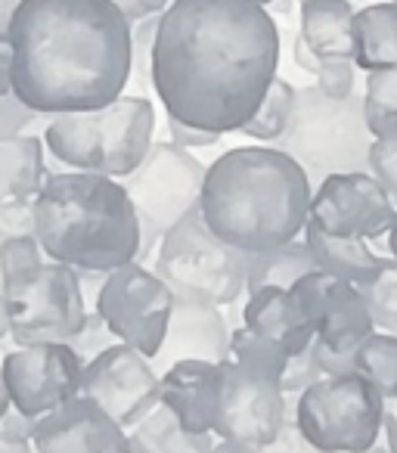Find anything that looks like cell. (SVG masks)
<instances>
[{
	"label": "cell",
	"instance_id": "1",
	"mask_svg": "<svg viewBox=\"0 0 397 453\" xmlns=\"http://www.w3.org/2000/svg\"><path fill=\"white\" fill-rule=\"evenodd\" d=\"M279 69V28L255 0H171L158 16L152 90L168 119L240 134Z\"/></svg>",
	"mask_w": 397,
	"mask_h": 453
},
{
	"label": "cell",
	"instance_id": "2",
	"mask_svg": "<svg viewBox=\"0 0 397 453\" xmlns=\"http://www.w3.org/2000/svg\"><path fill=\"white\" fill-rule=\"evenodd\" d=\"M7 35L13 94L34 115L103 109L131 84V22L112 0H22Z\"/></svg>",
	"mask_w": 397,
	"mask_h": 453
},
{
	"label": "cell",
	"instance_id": "3",
	"mask_svg": "<svg viewBox=\"0 0 397 453\" xmlns=\"http://www.w3.org/2000/svg\"><path fill=\"white\" fill-rule=\"evenodd\" d=\"M314 183L277 146H236L205 168L199 211L211 234L240 252H267L298 240Z\"/></svg>",
	"mask_w": 397,
	"mask_h": 453
},
{
	"label": "cell",
	"instance_id": "4",
	"mask_svg": "<svg viewBox=\"0 0 397 453\" xmlns=\"http://www.w3.org/2000/svg\"><path fill=\"white\" fill-rule=\"evenodd\" d=\"M34 236L50 261L106 273L140 261V220L125 183L90 171L47 174L34 196Z\"/></svg>",
	"mask_w": 397,
	"mask_h": 453
},
{
	"label": "cell",
	"instance_id": "5",
	"mask_svg": "<svg viewBox=\"0 0 397 453\" xmlns=\"http://www.w3.org/2000/svg\"><path fill=\"white\" fill-rule=\"evenodd\" d=\"M156 134V109L146 96L112 100L90 112L50 115L44 146L69 171H90L106 177H127L146 158Z\"/></svg>",
	"mask_w": 397,
	"mask_h": 453
},
{
	"label": "cell",
	"instance_id": "6",
	"mask_svg": "<svg viewBox=\"0 0 397 453\" xmlns=\"http://www.w3.org/2000/svg\"><path fill=\"white\" fill-rule=\"evenodd\" d=\"M370 143L372 134L366 127L363 94L354 90L341 100H332L310 84L295 90L289 125L271 146L295 158L317 187L329 174L370 171Z\"/></svg>",
	"mask_w": 397,
	"mask_h": 453
},
{
	"label": "cell",
	"instance_id": "7",
	"mask_svg": "<svg viewBox=\"0 0 397 453\" xmlns=\"http://www.w3.org/2000/svg\"><path fill=\"white\" fill-rule=\"evenodd\" d=\"M156 249L152 271L174 296L205 298L218 308H227L246 292V252L218 240L199 205L183 214Z\"/></svg>",
	"mask_w": 397,
	"mask_h": 453
},
{
	"label": "cell",
	"instance_id": "8",
	"mask_svg": "<svg viewBox=\"0 0 397 453\" xmlns=\"http://www.w3.org/2000/svg\"><path fill=\"white\" fill-rule=\"evenodd\" d=\"M385 395L360 372L323 376L292 397V416L320 453H360L378 438Z\"/></svg>",
	"mask_w": 397,
	"mask_h": 453
},
{
	"label": "cell",
	"instance_id": "9",
	"mask_svg": "<svg viewBox=\"0 0 397 453\" xmlns=\"http://www.w3.org/2000/svg\"><path fill=\"white\" fill-rule=\"evenodd\" d=\"M0 296L7 302L10 342L16 348L72 342L90 311L81 273L50 258L0 280Z\"/></svg>",
	"mask_w": 397,
	"mask_h": 453
},
{
	"label": "cell",
	"instance_id": "10",
	"mask_svg": "<svg viewBox=\"0 0 397 453\" xmlns=\"http://www.w3.org/2000/svg\"><path fill=\"white\" fill-rule=\"evenodd\" d=\"M140 220V258L158 246L171 226L199 205L205 183V165L183 146L158 140L149 146L146 158L121 177Z\"/></svg>",
	"mask_w": 397,
	"mask_h": 453
},
{
	"label": "cell",
	"instance_id": "11",
	"mask_svg": "<svg viewBox=\"0 0 397 453\" xmlns=\"http://www.w3.org/2000/svg\"><path fill=\"white\" fill-rule=\"evenodd\" d=\"M289 292L314 326V354L323 376L354 372V351L376 329L360 286L310 271L295 280Z\"/></svg>",
	"mask_w": 397,
	"mask_h": 453
},
{
	"label": "cell",
	"instance_id": "12",
	"mask_svg": "<svg viewBox=\"0 0 397 453\" xmlns=\"http://www.w3.org/2000/svg\"><path fill=\"white\" fill-rule=\"evenodd\" d=\"M171 308H174L171 286L140 261L106 273L94 302V311L106 320L115 339L137 348L149 360L158 354L168 333Z\"/></svg>",
	"mask_w": 397,
	"mask_h": 453
},
{
	"label": "cell",
	"instance_id": "13",
	"mask_svg": "<svg viewBox=\"0 0 397 453\" xmlns=\"http://www.w3.org/2000/svg\"><path fill=\"white\" fill-rule=\"evenodd\" d=\"M0 372L10 407L28 419H38L81 395L84 360L69 342H47L7 351L0 357Z\"/></svg>",
	"mask_w": 397,
	"mask_h": 453
},
{
	"label": "cell",
	"instance_id": "14",
	"mask_svg": "<svg viewBox=\"0 0 397 453\" xmlns=\"http://www.w3.org/2000/svg\"><path fill=\"white\" fill-rule=\"evenodd\" d=\"M81 395L100 403L118 426L134 428L162 403V376L137 348L115 342L84 364Z\"/></svg>",
	"mask_w": 397,
	"mask_h": 453
},
{
	"label": "cell",
	"instance_id": "15",
	"mask_svg": "<svg viewBox=\"0 0 397 453\" xmlns=\"http://www.w3.org/2000/svg\"><path fill=\"white\" fill-rule=\"evenodd\" d=\"M394 211V199L370 171H347L317 183L310 193L308 220L332 236L376 242L388 236Z\"/></svg>",
	"mask_w": 397,
	"mask_h": 453
},
{
	"label": "cell",
	"instance_id": "16",
	"mask_svg": "<svg viewBox=\"0 0 397 453\" xmlns=\"http://www.w3.org/2000/svg\"><path fill=\"white\" fill-rule=\"evenodd\" d=\"M289 395L279 391L273 379L224 360L221 401H218L215 434L221 441H240L255 450L267 447L289 416Z\"/></svg>",
	"mask_w": 397,
	"mask_h": 453
},
{
	"label": "cell",
	"instance_id": "17",
	"mask_svg": "<svg viewBox=\"0 0 397 453\" xmlns=\"http://www.w3.org/2000/svg\"><path fill=\"white\" fill-rule=\"evenodd\" d=\"M32 447L34 453H131L127 428L84 395L38 416Z\"/></svg>",
	"mask_w": 397,
	"mask_h": 453
},
{
	"label": "cell",
	"instance_id": "18",
	"mask_svg": "<svg viewBox=\"0 0 397 453\" xmlns=\"http://www.w3.org/2000/svg\"><path fill=\"white\" fill-rule=\"evenodd\" d=\"M230 333H233V326L218 304L193 296H174L168 333H164L158 354L152 357V366L162 372L177 360L224 364L230 357Z\"/></svg>",
	"mask_w": 397,
	"mask_h": 453
},
{
	"label": "cell",
	"instance_id": "19",
	"mask_svg": "<svg viewBox=\"0 0 397 453\" xmlns=\"http://www.w3.org/2000/svg\"><path fill=\"white\" fill-rule=\"evenodd\" d=\"M158 376H162V403L174 413V419L193 434H215L224 364L177 360Z\"/></svg>",
	"mask_w": 397,
	"mask_h": 453
},
{
	"label": "cell",
	"instance_id": "20",
	"mask_svg": "<svg viewBox=\"0 0 397 453\" xmlns=\"http://www.w3.org/2000/svg\"><path fill=\"white\" fill-rule=\"evenodd\" d=\"M242 326L286 348L289 354L302 351L314 342V326L302 314L292 292L283 286H261V289L248 292V302L242 308Z\"/></svg>",
	"mask_w": 397,
	"mask_h": 453
},
{
	"label": "cell",
	"instance_id": "21",
	"mask_svg": "<svg viewBox=\"0 0 397 453\" xmlns=\"http://www.w3.org/2000/svg\"><path fill=\"white\" fill-rule=\"evenodd\" d=\"M302 240L308 246L310 258H314V267L329 277H339V280H347V283L360 286L363 289L366 283L382 273L385 261L382 255H376L370 249V242L363 240H347V236H332L320 226H314L308 220L302 230Z\"/></svg>",
	"mask_w": 397,
	"mask_h": 453
},
{
	"label": "cell",
	"instance_id": "22",
	"mask_svg": "<svg viewBox=\"0 0 397 453\" xmlns=\"http://www.w3.org/2000/svg\"><path fill=\"white\" fill-rule=\"evenodd\" d=\"M351 0H302L298 35L317 53V59H354Z\"/></svg>",
	"mask_w": 397,
	"mask_h": 453
},
{
	"label": "cell",
	"instance_id": "23",
	"mask_svg": "<svg viewBox=\"0 0 397 453\" xmlns=\"http://www.w3.org/2000/svg\"><path fill=\"white\" fill-rule=\"evenodd\" d=\"M47 174L44 137L28 131L0 137V199H34Z\"/></svg>",
	"mask_w": 397,
	"mask_h": 453
},
{
	"label": "cell",
	"instance_id": "24",
	"mask_svg": "<svg viewBox=\"0 0 397 453\" xmlns=\"http://www.w3.org/2000/svg\"><path fill=\"white\" fill-rule=\"evenodd\" d=\"M354 65L363 72L397 69V4H372L354 10L351 19Z\"/></svg>",
	"mask_w": 397,
	"mask_h": 453
},
{
	"label": "cell",
	"instance_id": "25",
	"mask_svg": "<svg viewBox=\"0 0 397 453\" xmlns=\"http://www.w3.org/2000/svg\"><path fill=\"white\" fill-rule=\"evenodd\" d=\"M131 453H209L215 438L211 434H193L174 419L164 403H158L149 416L127 428Z\"/></svg>",
	"mask_w": 397,
	"mask_h": 453
},
{
	"label": "cell",
	"instance_id": "26",
	"mask_svg": "<svg viewBox=\"0 0 397 453\" xmlns=\"http://www.w3.org/2000/svg\"><path fill=\"white\" fill-rule=\"evenodd\" d=\"M317 271L304 240H292L286 246L267 249V252H246V292L261 286H283L289 289L304 273Z\"/></svg>",
	"mask_w": 397,
	"mask_h": 453
},
{
	"label": "cell",
	"instance_id": "27",
	"mask_svg": "<svg viewBox=\"0 0 397 453\" xmlns=\"http://www.w3.org/2000/svg\"><path fill=\"white\" fill-rule=\"evenodd\" d=\"M354 372L366 376L378 391L385 395V401H394L397 391V335L372 329L354 351Z\"/></svg>",
	"mask_w": 397,
	"mask_h": 453
},
{
	"label": "cell",
	"instance_id": "28",
	"mask_svg": "<svg viewBox=\"0 0 397 453\" xmlns=\"http://www.w3.org/2000/svg\"><path fill=\"white\" fill-rule=\"evenodd\" d=\"M292 106H295V88H292L286 78L277 75L271 88H267L261 106L255 109L252 119L242 125L240 134L258 140V143H277L292 119Z\"/></svg>",
	"mask_w": 397,
	"mask_h": 453
},
{
	"label": "cell",
	"instance_id": "29",
	"mask_svg": "<svg viewBox=\"0 0 397 453\" xmlns=\"http://www.w3.org/2000/svg\"><path fill=\"white\" fill-rule=\"evenodd\" d=\"M363 115L372 137L397 131V69L366 72Z\"/></svg>",
	"mask_w": 397,
	"mask_h": 453
},
{
	"label": "cell",
	"instance_id": "30",
	"mask_svg": "<svg viewBox=\"0 0 397 453\" xmlns=\"http://www.w3.org/2000/svg\"><path fill=\"white\" fill-rule=\"evenodd\" d=\"M286 357H289L286 348L261 339V335H255L252 329L240 326L230 333V357L227 360H233V364H240V366H248V370L261 372V376L273 379V382H279V372H283Z\"/></svg>",
	"mask_w": 397,
	"mask_h": 453
},
{
	"label": "cell",
	"instance_id": "31",
	"mask_svg": "<svg viewBox=\"0 0 397 453\" xmlns=\"http://www.w3.org/2000/svg\"><path fill=\"white\" fill-rule=\"evenodd\" d=\"M360 292H363L366 308H370L372 326L397 335V261H385L382 273L372 283H366Z\"/></svg>",
	"mask_w": 397,
	"mask_h": 453
},
{
	"label": "cell",
	"instance_id": "32",
	"mask_svg": "<svg viewBox=\"0 0 397 453\" xmlns=\"http://www.w3.org/2000/svg\"><path fill=\"white\" fill-rule=\"evenodd\" d=\"M158 16L131 26V81L137 88H152V47H156Z\"/></svg>",
	"mask_w": 397,
	"mask_h": 453
},
{
	"label": "cell",
	"instance_id": "33",
	"mask_svg": "<svg viewBox=\"0 0 397 453\" xmlns=\"http://www.w3.org/2000/svg\"><path fill=\"white\" fill-rule=\"evenodd\" d=\"M323 372H320V364H317V354H314V342L302 351H292L283 364V372H279V391L289 397L302 395L304 388H310L314 382H320Z\"/></svg>",
	"mask_w": 397,
	"mask_h": 453
},
{
	"label": "cell",
	"instance_id": "34",
	"mask_svg": "<svg viewBox=\"0 0 397 453\" xmlns=\"http://www.w3.org/2000/svg\"><path fill=\"white\" fill-rule=\"evenodd\" d=\"M44 249H41L38 236H4L0 240V280L16 277L26 267L44 261Z\"/></svg>",
	"mask_w": 397,
	"mask_h": 453
},
{
	"label": "cell",
	"instance_id": "35",
	"mask_svg": "<svg viewBox=\"0 0 397 453\" xmlns=\"http://www.w3.org/2000/svg\"><path fill=\"white\" fill-rule=\"evenodd\" d=\"M370 174L397 202V131L372 137L370 143Z\"/></svg>",
	"mask_w": 397,
	"mask_h": 453
},
{
	"label": "cell",
	"instance_id": "36",
	"mask_svg": "<svg viewBox=\"0 0 397 453\" xmlns=\"http://www.w3.org/2000/svg\"><path fill=\"white\" fill-rule=\"evenodd\" d=\"M115 335H112V329L106 326V320H103L100 314H96L94 308L88 311V317H84V323H81V329H78L75 335H72V342L69 345L75 348V354L78 357L88 364L90 357H96L100 351H106L109 345H115Z\"/></svg>",
	"mask_w": 397,
	"mask_h": 453
},
{
	"label": "cell",
	"instance_id": "37",
	"mask_svg": "<svg viewBox=\"0 0 397 453\" xmlns=\"http://www.w3.org/2000/svg\"><path fill=\"white\" fill-rule=\"evenodd\" d=\"M317 88L323 90L332 100L354 94V84H357V65L354 59H320V72H317Z\"/></svg>",
	"mask_w": 397,
	"mask_h": 453
},
{
	"label": "cell",
	"instance_id": "38",
	"mask_svg": "<svg viewBox=\"0 0 397 453\" xmlns=\"http://www.w3.org/2000/svg\"><path fill=\"white\" fill-rule=\"evenodd\" d=\"M34 419L16 413L13 407L0 416V453H34L32 447Z\"/></svg>",
	"mask_w": 397,
	"mask_h": 453
},
{
	"label": "cell",
	"instance_id": "39",
	"mask_svg": "<svg viewBox=\"0 0 397 453\" xmlns=\"http://www.w3.org/2000/svg\"><path fill=\"white\" fill-rule=\"evenodd\" d=\"M34 236V199H0V240Z\"/></svg>",
	"mask_w": 397,
	"mask_h": 453
},
{
	"label": "cell",
	"instance_id": "40",
	"mask_svg": "<svg viewBox=\"0 0 397 453\" xmlns=\"http://www.w3.org/2000/svg\"><path fill=\"white\" fill-rule=\"evenodd\" d=\"M289 401H292V397H289ZM261 453H320V450H317V447L304 438V432L298 428L295 416H292V407H289V416H286L283 428H279L277 438H273L271 444L261 447Z\"/></svg>",
	"mask_w": 397,
	"mask_h": 453
},
{
	"label": "cell",
	"instance_id": "41",
	"mask_svg": "<svg viewBox=\"0 0 397 453\" xmlns=\"http://www.w3.org/2000/svg\"><path fill=\"white\" fill-rule=\"evenodd\" d=\"M34 119H44V115H34L26 103L16 100V94L0 96V137L28 131Z\"/></svg>",
	"mask_w": 397,
	"mask_h": 453
},
{
	"label": "cell",
	"instance_id": "42",
	"mask_svg": "<svg viewBox=\"0 0 397 453\" xmlns=\"http://www.w3.org/2000/svg\"><path fill=\"white\" fill-rule=\"evenodd\" d=\"M168 134H171V143L183 146V150H209V146L221 143V134L215 131H202V127H193V125H183L177 119H168Z\"/></svg>",
	"mask_w": 397,
	"mask_h": 453
},
{
	"label": "cell",
	"instance_id": "43",
	"mask_svg": "<svg viewBox=\"0 0 397 453\" xmlns=\"http://www.w3.org/2000/svg\"><path fill=\"white\" fill-rule=\"evenodd\" d=\"M115 7L127 16V22H140V19H149V16H162L168 10L171 0H112Z\"/></svg>",
	"mask_w": 397,
	"mask_h": 453
},
{
	"label": "cell",
	"instance_id": "44",
	"mask_svg": "<svg viewBox=\"0 0 397 453\" xmlns=\"http://www.w3.org/2000/svg\"><path fill=\"white\" fill-rule=\"evenodd\" d=\"M360 453H397V413L394 410L385 413V422H382V428H378V438Z\"/></svg>",
	"mask_w": 397,
	"mask_h": 453
},
{
	"label": "cell",
	"instance_id": "45",
	"mask_svg": "<svg viewBox=\"0 0 397 453\" xmlns=\"http://www.w3.org/2000/svg\"><path fill=\"white\" fill-rule=\"evenodd\" d=\"M7 94H13V44L7 32H0V96Z\"/></svg>",
	"mask_w": 397,
	"mask_h": 453
},
{
	"label": "cell",
	"instance_id": "46",
	"mask_svg": "<svg viewBox=\"0 0 397 453\" xmlns=\"http://www.w3.org/2000/svg\"><path fill=\"white\" fill-rule=\"evenodd\" d=\"M292 57H295L298 69L308 72V75H317V72H320V59H317V53L310 50L308 44H304L302 35H295V44H292Z\"/></svg>",
	"mask_w": 397,
	"mask_h": 453
},
{
	"label": "cell",
	"instance_id": "47",
	"mask_svg": "<svg viewBox=\"0 0 397 453\" xmlns=\"http://www.w3.org/2000/svg\"><path fill=\"white\" fill-rule=\"evenodd\" d=\"M209 453H261V450H255V447H248V444H240V441H218V444H211Z\"/></svg>",
	"mask_w": 397,
	"mask_h": 453
},
{
	"label": "cell",
	"instance_id": "48",
	"mask_svg": "<svg viewBox=\"0 0 397 453\" xmlns=\"http://www.w3.org/2000/svg\"><path fill=\"white\" fill-rule=\"evenodd\" d=\"M22 0H0V32H7L10 28V19H13L16 7H19Z\"/></svg>",
	"mask_w": 397,
	"mask_h": 453
},
{
	"label": "cell",
	"instance_id": "49",
	"mask_svg": "<svg viewBox=\"0 0 397 453\" xmlns=\"http://www.w3.org/2000/svg\"><path fill=\"white\" fill-rule=\"evenodd\" d=\"M10 342V314H7V302L0 296V345Z\"/></svg>",
	"mask_w": 397,
	"mask_h": 453
},
{
	"label": "cell",
	"instance_id": "50",
	"mask_svg": "<svg viewBox=\"0 0 397 453\" xmlns=\"http://www.w3.org/2000/svg\"><path fill=\"white\" fill-rule=\"evenodd\" d=\"M388 252H391V258L397 261V211H394V220H391V226H388Z\"/></svg>",
	"mask_w": 397,
	"mask_h": 453
},
{
	"label": "cell",
	"instance_id": "51",
	"mask_svg": "<svg viewBox=\"0 0 397 453\" xmlns=\"http://www.w3.org/2000/svg\"><path fill=\"white\" fill-rule=\"evenodd\" d=\"M10 410V397H7V385H4V372H0V416Z\"/></svg>",
	"mask_w": 397,
	"mask_h": 453
},
{
	"label": "cell",
	"instance_id": "52",
	"mask_svg": "<svg viewBox=\"0 0 397 453\" xmlns=\"http://www.w3.org/2000/svg\"><path fill=\"white\" fill-rule=\"evenodd\" d=\"M292 4H295V0H273L271 7H273V13H289Z\"/></svg>",
	"mask_w": 397,
	"mask_h": 453
},
{
	"label": "cell",
	"instance_id": "53",
	"mask_svg": "<svg viewBox=\"0 0 397 453\" xmlns=\"http://www.w3.org/2000/svg\"><path fill=\"white\" fill-rule=\"evenodd\" d=\"M255 4H261V7H271L273 0H255Z\"/></svg>",
	"mask_w": 397,
	"mask_h": 453
},
{
	"label": "cell",
	"instance_id": "54",
	"mask_svg": "<svg viewBox=\"0 0 397 453\" xmlns=\"http://www.w3.org/2000/svg\"><path fill=\"white\" fill-rule=\"evenodd\" d=\"M394 401H397V391H394ZM394 413H397V410H394Z\"/></svg>",
	"mask_w": 397,
	"mask_h": 453
},
{
	"label": "cell",
	"instance_id": "55",
	"mask_svg": "<svg viewBox=\"0 0 397 453\" xmlns=\"http://www.w3.org/2000/svg\"><path fill=\"white\" fill-rule=\"evenodd\" d=\"M298 4H302V0H298Z\"/></svg>",
	"mask_w": 397,
	"mask_h": 453
},
{
	"label": "cell",
	"instance_id": "56",
	"mask_svg": "<svg viewBox=\"0 0 397 453\" xmlns=\"http://www.w3.org/2000/svg\"><path fill=\"white\" fill-rule=\"evenodd\" d=\"M394 4H397V0H394Z\"/></svg>",
	"mask_w": 397,
	"mask_h": 453
}]
</instances>
